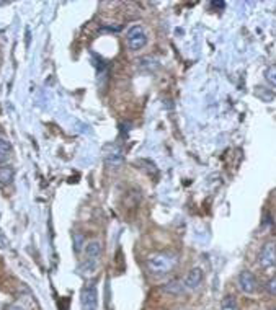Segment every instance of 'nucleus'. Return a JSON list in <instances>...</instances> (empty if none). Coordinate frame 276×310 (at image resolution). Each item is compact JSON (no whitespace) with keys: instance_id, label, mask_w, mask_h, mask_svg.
<instances>
[{"instance_id":"4","label":"nucleus","mask_w":276,"mask_h":310,"mask_svg":"<svg viewBox=\"0 0 276 310\" xmlns=\"http://www.w3.org/2000/svg\"><path fill=\"white\" fill-rule=\"evenodd\" d=\"M82 310H97L98 307V292L95 283H87L80 294Z\"/></svg>"},{"instance_id":"6","label":"nucleus","mask_w":276,"mask_h":310,"mask_svg":"<svg viewBox=\"0 0 276 310\" xmlns=\"http://www.w3.org/2000/svg\"><path fill=\"white\" fill-rule=\"evenodd\" d=\"M203 269L201 268H191L190 271H188V274L183 277V286L186 291H196L200 288V286L203 284Z\"/></svg>"},{"instance_id":"8","label":"nucleus","mask_w":276,"mask_h":310,"mask_svg":"<svg viewBox=\"0 0 276 310\" xmlns=\"http://www.w3.org/2000/svg\"><path fill=\"white\" fill-rule=\"evenodd\" d=\"M186 289L183 286V281H180V279H172L167 284L163 286V292L165 294H170V296H181Z\"/></svg>"},{"instance_id":"13","label":"nucleus","mask_w":276,"mask_h":310,"mask_svg":"<svg viewBox=\"0 0 276 310\" xmlns=\"http://www.w3.org/2000/svg\"><path fill=\"white\" fill-rule=\"evenodd\" d=\"M255 95L262 100V102H271V100L274 98V93L273 91H270V90H266V88H263V87H257V90H255Z\"/></svg>"},{"instance_id":"2","label":"nucleus","mask_w":276,"mask_h":310,"mask_svg":"<svg viewBox=\"0 0 276 310\" xmlns=\"http://www.w3.org/2000/svg\"><path fill=\"white\" fill-rule=\"evenodd\" d=\"M126 41L131 51H139L147 44V33L141 25H132L126 33Z\"/></svg>"},{"instance_id":"3","label":"nucleus","mask_w":276,"mask_h":310,"mask_svg":"<svg viewBox=\"0 0 276 310\" xmlns=\"http://www.w3.org/2000/svg\"><path fill=\"white\" fill-rule=\"evenodd\" d=\"M258 263L263 269H273L276 266V242H266L258 253Z\"/></svg>"},{"instance_id":"10","label":"nucleus","mask_w":276,"mask_h":310,"mask_svg":"<svg viewBox=\"0 0 276 310\" xmlns=\"http://www.w3.org/2000/svg\"><path fill=\"white\" fill-rule=\"evenodd\" d=\"M15 178V170L12 165H0V184H10Z\"/></svg>"},{"instance_id":"5","label":"nucleus","mask_w":276,"mask_h":310,"mask_svg":"<svg viewBox=\"0 0 276 310\" xmlns=\"http://www.w3.org/2000/svg\"><path fill=\"white\" fill-rule=\"evenodd\" d=\"M237 284H239V289L243 292V294H254L257 291V277L250 273V271L243 269L242 273L239 274L237 277Z\"/></svg>"},{"instance_id":"17","label":"nucleus","mask_w":276,"mask_h":310,"mask_svg":"<svg viewBox=\"0 0 276 310\" xmlns=\"http://www.w3.org/2000/svg\"><path fill=\"white\" fill-rule=\"evenodd\" d=\"M7 310H26V308H25V305H21V304H13V305H10Z\"/></svg>"},{"instance_id":"9","label":"nucleus","mask_w":276,"mask_h":310,"mask_svg":"<svg viewBox=\"0 0 276 310\" xmlns=\"http://www.w3.org/2000/svg\"><path fill=\"white\" fill-rule=\"evenodd\" d=\"M85 255H87V260L90 261H98L100 255H101V243L93 240V242H89L85 245Z\"/></svg>"},{"instance_id":"11","label":"nucleus","mask_w":276,"mask_h":310,"mask_svg":"<svg viewBox=\"0 0 276 310\" xmlns=\"http://www.w3.org/2000/svg\"><path fill=\"white\" fill-rule=\"evenodd\" d=\"M10 152H12L10 142L7 141L5 137L0 136V164H4V162L9 160V157H10Z\"/></svg>"},{"instance_id":"14","label":"nucleus","mask_w":276,"mask_h":310,"mask_svg":"<svg viewBox=\"0 0 276 310\" xmlns=\"http://www.w3.org/2000/svg\"><path fill=\"white\" fill-rule=\"evenodd\" d=\"M265 79L266 82L271 85V87L276 88V66H271V67H268L266 71H265Z\"/></svg>"},{"instance_id":"16","label":"nucleus","mask_w":276,"mask_h":310,"mask_svg":"<svg viewBox=\"0 0 276 310\" xmlns=\"http://www.w3.org/2000/svg\"><path fill=\"white\" fill-rule=\"evenodd\" d=\"M265 289L270 296H276V276H273L271 279H268L265 284Z\"/></svg>"},{"instance_id":"15","label":"nucleus","mask_w":276,"mask_h":310,"mask_svg":"<svg viewBox=\"0 0 276 310\" xmlns=\"http://www.w3.org/2000/svg\"><path fill=\"white\" fill-rule=\"evenodd\" d=\"M223 310H235V299H234V296H226L223 299Z\"/></svg>"},{"instance_id":"1","label":"nucleus","mask_w":276,"mask_h":310,"mask_svg":"<svg viewBox=\"0 0 276 310\" xmlns=\"http://www.w3.org/2000/svg\"><path fill=\"white\" fill-rule=\"evenodd\" d=\"M178 265V255L172 252H160L154 253L147 258V269L149 273L155 276L167 274Z\"/></svg>"},{"instance_id":"12","label":"nucleus","mask_w":276,"mask_h":310,"mask_svg":"<svg viewBox=\"0 0 276 310\" xmlns=\"http://www.w3.org/2000/svg\"><path fill=\"white\" fill-rule=\"evenodd\" d=\"M87 245V238L82 232H74V252L80 253L82 248Z\"/></svg>"},{"instance_id":"7","label":"nucleus","mask_w":276,"mask_h":310,"mask_svg":"<svg viewBox=\"0 0 276 310\" xmlns=\"http://www.w3.org/2000/svg\"><path fill=\"white\" fill-rule=\"evenodd\" d=\"M123 162H124V155H123L121 147H113V150L106 153V165L108 167L118 168V167L123 165Z\"/></svg>"}]
</instances>
